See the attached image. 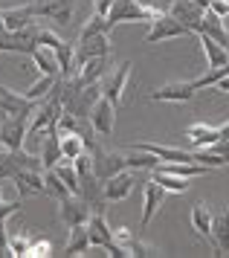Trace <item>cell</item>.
I'll use <instances>...</instances> for the list:
<instances>
[{
	"mask_svg": "<svg viewBox=\"0 0 229 258\" xmlns=\"http://www.w3.org/2000/svg\"><path fill=\"white\" fill-rule=\"evenodd\" d=\"M168 12H171L177 21H183V24H189L192 29H195V26L200 24V18H203V12H206V9H200L195 0H171Z\"/></svg>",
	"mask_w": 229,
	"mask_h": 258,
	"instance_id": "obj_23",
	"label": "cell"
},
{
	"mask_svg": "<svg viewBox=\"0 0 229 258\" xmlns=\"http://www.w3.org/2000/svg\"><path fill=\"white\" fill-rule=\"evenodd\" d=\"M212 221H215V215L209 209L206 203H195L192 206V229H195L200 238H212Z\"/></svg>",
	"mask_w": 229,
	"mask_h": 258,
	"instance_id": "obj_26",
	"label": "cell"
},
{
	"mask_svg": "<svg viewBox=\"0 0 229 258\" xmlns=\"http://www.w3.org/2000/svg\"><path fill=\"white\" fill-rule=\"evenodd\" d=\"M32 241L35 238H29V235H9V246H12V255H21V258H26V249L32 246Z\"/></svg>",
	"mask_w": 229,
	"mask_h": 258,
	"instance_id": "obj_33",
	"label": "cell"
},
{
	"mask_svg": "<svg viewBox=\"0 0 229 258\" xmlns=\"http://www.w3.org/2000/svg\"><path fill=\"white\" fill-rule=\"evenodd\" d=\"M38 18H35V9L32 3L26 0V3H21V6H6L3 9V29L6 32H23L26 26H32Z\"/></svg>",
	"mask_w": 229,
	"mask_h": 258,
	"instance_id": "obj_12",
	"label": "cell"
},
{
	"mask_svg": "<svg viewBox=\"0 0 229 258\" xmlns=\"http://www.w3.org/2000/svg\"><path fill=\"white\" fill-rule=\"evenodd\" d=\"M35 107H38V99H29V96L18 93L12 87H3L0 84V116H23V119H32Z\"/></svg>",
	"mask_w": 229,
	"mask_h": 258,
	"instance_id": "obj_5",
	"label": "cell"
},
{
	"mask_svg": "<svg viewBox=\"0 0 229 258\" xmlns=\"http://www.w3.org/2000/svg\"><path fill=\"white\" fill-rule=\"evenodd\" d=\"M151 177H154L165 191H171V195H183V191H189V180H186V177L168 174V171H160V168H151Z\"/></svg>",
	"mask_w": 229,
	"mask_h": 258,
	"instance_id": "obj_28",
	"label": "cell"
},
{
	"mask_svg": "<svg viewBox=\"0 0 229 258\" xmlns=\"http://www.w3.org/2000/svg\"><path fill=\"white\" fill-rule=\"evenodd\" d=\"M44 183H46V195H52L55 200H64V198L73 195V191L67 188V183L58 177L55 168H44Z\"/></svg>",
	"mask_w": 229,
	"mask_h": 258,
	"instance_id": "obj_30",
	"label": "cell"
},
{
	"mask_svg": "<svg viewBox=\"0 0 229 258\" xmlns=\"http://www.w3.org/2000/svg\"><path fill=\"white\" fill-rule=\"evenodd\" d=\"M61 151H64V160H76L81 154H87V137L81 134H61Z\"/></svg>",
	"mask_w": 229,
	"mask_h": 258,
	"instance_id": "obj_27",
	"label": "cell"
},
{
	"mask_svg": "<svg viewBox=\"0 0 229 258\" xmlns=\"http://www.w3.org/2000/svg\"><path fill=\"white\" fill-rule=\"evenodd\" d=\"M0 140L6 148L21 151L23 142L29 140V119L23 116H0Z\"/></svg>",
	"mask_w": 229,
	"mask_h": 258,
	"instance_id": "obj_9",
	"label": "cell"
},
{
	"mask_svg": "<svg viewBox=\"0 0 229 258\" xmlns=\"http://www.w3.org/2000/svg\"><path fill=\"white\" fill-rule=\"evenodd\" d=\"M209 244H212V249H215V255H223V252H229V212H220V215H215Z\"/></svg>",
	"mask_w": 229,
	"mask_h": 258,
	"instance_id": "obj_22",
	"label": "cell"
},
{
	"mask_svg": "<svg viewBox=\"0 0 229 258\" xmlns=\"http://www.w3.org/2000/svg\"><path fill=\"white\" fill-rule=\"evenodd\" d=\"M58 79H61V76H41V79L32 82L23 93L29 96V99H38V102H41V99H46V96L52 93V87L58 84Z\"/></svg>",
	"mask_w": 229,
	"mask_h": 258,
	"instance_id": "obj_31",
	"label": "cell"
},
{
	"mask_svg": "<svg viewBox=\"0 0 229 258\" xmlns=\"http://www.w3.org/2000/svg\"><path fill=\"white\" fill-rule=\"evenodd\" d=\"M183 35H195V29L183 21H177L171 12L157 15L148 26V35H145V44H162V41H171V38H183Z\"/></svg>",
	"mask_w": 229,
	"mask_h": 258,
	"instance_id": "obj_2",
	"label": "cell"
},
{
	"mask_svg": "<svg viewBox=\"0 0 229 258\" xmlns=\"http://www.w3.org/2000/svg\"><path fill=\"white\" fill-rule=\"evenodd\" d=\"M186 140L195 151H203V148H212L215 142L220 140V125H209V122H195L186 128Z\"/></svg>",
	"mask_w": 229,
	"mask_h": 258,
	"instance_id": "obj_15",
	"label": "cell"
},
{
	"mask_svg": "<svg viewBox=\"0 0 229 258\" xmlns=\"http://www.w3.org/2000/svg\"><path fill=\"white\" fill-rule=\"evenodd\" d=\"M29 58H32L35 70L41 73V76H61V64H58V55L52 47H46V44H38V47L29 52Z\"/></svg>",
	"mask_w": 229,
	"mask_h": 258,
	"instance_id": "obj_20",
	"label": "cell"
},
{
	"mask_svg": "<svg viewBox=\"0 0 229 258\" xmlns=\"http://www.w3.org/2000/svg\"><path fill=\"white\" fill-rule=\"evenodd\" d=\"M197 41H200V49H203V55H206V67H226L229 64V52L223 49V44L220 41H215L212 35H197Z\"/></svg>",
	"mask_w": 229,
	"mask_h": 258,
	"instance_id": "obj_21",
	"label": "cell"
},
{
	"mask_svg": "<svg viewBox=\"0 0 229 258\" xmlns=\"http://www.w3.org/2000/svg\"><path fill=\"white\" fill-rule=\"evenodd\" d=\"M110 6H113V0H93V12H99V15H107Z\"/></svg>",
	"mask_w": 229,
	"mask_h": 258,
	"instance_id": "obj_38",
	"label": "cell"
},
{
	"mask_svg": "<svg viewBox=\"0 0 229 258\" xmlns=\"http://www.w3.org/2000/svg\"><path fill=\"white\" fill-rule=\"evenodd\" d=\"M131 70H134V61H122L113 73H107L102 79V96H107L116 107L122 105V99H125V87H128V79H131Z\"/></svg>",
	"mask_w": 229,
	"mask_h": 258,
	"instance_id": "obj_8",
	"label": "cell"
},
{
	"mask_svg": "<svg viewBox=\"0 0 229 258\" xmlns=\"http://www.w3.org/2000/svg\"><path fill=\"white\" fill-rule=\"evenodd\" d=\"M195 93H197V87L192 82H168L162 87H157L148 99L151 102H192Z\"/></svg>",
	"mask_w": 229,
	"mask_h": 258,
	"instance_id": "obj_14",
	"label": "cell"
},
{
	"mask_svg": "<svg viewBox=\"0 0 229 258\" xmlns=\"http://www.w3.org/2000/svg\"><path fill=\"white\" fill-rule=\"evenodd\" d=\"M21 200H23V198H12V200H3V203H0V221H9L12 215H15V212L21 209Z\"/></svg>",
	"mask_w": 229,
	"mask_h": 258,
	"instance_id": "obj_35",
	"label": "cell"
},
{
	"mask_svg": "<svg viewBox=\"0 0 229 258\" xmlns=\"http://www.w3.org/2000/svg\"><path fill=\"white\" fill-rule=\"evenodd\" d=\"M90 125L99 137H110L116 128V105L107 96H99V102L90 110Z\"/></svg>",
	"mask_w": 229,
	"mask_h": 258,
	"instance_id": "obj_10",
	"label": "cell"
},
{
	"mask_svg": "<svg viewBox=\"0 0 229 258\" xmlns=\"http://www.w3.org/2000/svg\"><path fill=\"white\" fill-rule=\"evenodd\" d=\"M15 186L21 191V198L29 195H46V183H44V168H26L15 174Z\"/></svg>",
	"mask_w": 229,
	"mask_h": 258,
	"instance_id": "obj_19",
	"label": "cell"
},
{
	"mask_svg": "<svg viewBox=\"0 0 229 258\" xmlns=\"http://www.w3.org/2000/svg\"><path fill=\"white\" fill-rule=\"evenodd\" d=\"M26 168H44V160H41V154H26L21 151H6L0 154V183H6V180H15L18 171H26Z\"/></svg>",
	"mask_w": 229,
	"mask_h": 258,
	"instance_id": "obj_4",
	"label": "cell"
},
{
	"mask_svg": "<svg viewBox=\"0 0 229 258\" xmlns=\"http://www.w3.org/2000/svg\"><path fill=\"white\" fill-rule=\"evenodd\" d=\"M197 6H200V9H209V3H212V0H195Z\"/></svg>",
	"mask_w": 229,
	"mask_h": 258,
	"instance_id": "obj_41",
	"label": "cell"
},
{
	"mask_svg": "<svg viewBox=\"0 0 229 258\" xmlns=\"http://www.w3.org/2000/svg\"><path fill=\"white\" fill-rule=\"evenodd\" d=\"M93 35H110V26H107V18L99 12H93L90 18H87V24L81 26L79 32V41H84V38H93Z\"/></svg>",
	"mask_w": 229,
	"mask_h": 258,
	"instance_id": "obj_29",
	"label": "cell"
},
{
	"mask_svg": "<svg viewBox=\"0 0 229 258\" xmlns=\"http://www.w3.org/2000/svg\"><path fill=\"white\" fill-rule=\"evenodd\" d=\"M90 218H93V206L81 195H70V198L58 200V221L64 223L67 229L81 226V223H87Z\"/></svg>",
	"mask_w": 229,
	"mask_h": 258,
	"instance_id": "obj_6",
	"label": "cell"
},
{
	"mask_svg": "<svg viewBox=\"0 0 229 258\" xmlns=\"http://www.w3.org/2000/svg\"><path fill=\"white\" fill-rule=\"evenodd\" d=\"M209 9H212L215 15H220V18H229V0H212Z\"/></svg>",
	"mask_w": 229,
	"mask_h": 258,
	"instance_id": "obj_37",
	"label": "cell"
},
{
	"mask_svg": "<svg viewBox=\"0 0 229 258\" xmlns=\"http://www.w3.org/2000/svg\"><path fill=\"white\" fill-rule=\"evenodd\" d=\"M3 151H6V145H3V140H0V154H3Z\"/></svg>",
	"mask_w": 229,
	"mask_h": 258,
	"instance_id": "obj_44",
	"label": "cell"
},
{
	"mask_svg": "<svg viewBox=\"0 0 229 258\" xmlns=\"http://www.w3.org/2000/svg\"><path fill=\"white\" fill-rule=\"evenodd\" d=\"M220 44H223V49H226V52H229V32H226V38H223Z\"/></svg>",
	"mask_w": 229,
	"mask_h": 258,
	"instance_id": "obj_42",
	"label": "cell"
},
{
	"mask_svg": "<svg viewBox=\"0 0 229 258\" xmlns=\"http://www.w3.org/2000/svg\"><path fill=\"white\" fill-rule=\"evenodd\" d=\"M12 255V246H9V232H6V221H0V258Z\"/></svg>",
	"mask_w": 229,
	"mask_h": 258,
	"instance_id": "obj_36",
	"label": "cell"
},
{
	"mask_svg": "<svg viewBox=\"0 0 229 258\" xmlns=\"http://www.w3.org/2000/svg\"><path fill=\"white\" fill-rule=\"evenodd\" d=\"M46 255H52V244H49V241H41V238H35L32 246L26 249V258H46Z\"/></svg>",
	"mask_w": 229,
	"mask_h": 258,
	"instance_id": "obj_34",
	"label": "cell"
},
{
	"mask_svg": "<svg viewBox=\"0 0 229 258\" xmlns=\"http://www.w3.org/2000/svg\"><path fill=\"white\" fill-rule=\"evenodd\" d=\"M165 195H168V191H165V188H162L154 177H148V180H145V186H142V221H139V226H142V229L154 221V215L160 212Z\"/></svg>",
	"mask_w": 229,
	"mask_h": 258,
	"instance_id": "obj_11",
	"label": "cell"
},
{
	"mask_svg": "<svg viewBox=\"0 0 229 258\" xmlns=\"http://www.w3.org/2000/svg\"><path fill=\"white\" fill-rule=\"evenodd\" d=\"M110 61H113V55H96V58L81 61L79 70H76V79H79L81 84L102 82L104 76H107V67H110Z\"/></svg>",
	"mask_w": 229,
	"mask_h": 258,
	"instance_id": "obj_16",
	"label": "cell"
},
{
	"mask_svg": "<svg viewBox=\"0 0 229 258\" xmlns=\"http://www.w3.org/2000/svg\"><path fill=\"white\" fill-rule=\"evenodd\" d=\"M87 232H90V249H104V255L125 258V249L116 244L113 229L104 221V212H93V218L87 221Z\"/></svg>",
	"mask_w": 229,
	"mask_h": 258,
	"instance_id": "obj_3",
	"label": "cell"
},
{
	"mask_svg": "<svg viewBox=\"0 0 229 258\" xmlns=\"http://www.w3.org/2000/svg\"><path fill=\"white\" fill-rule=\"evenodd\" d=\"M107 18V26L113 29L119 24H151L157 12L148 9V6H142V0H113V6H110V12L104 15Z\"/></svg>",
	"mask_w": 229,
	"mask_h": 258,
	"instance_id": "obj_1",
	"label": "cell"
},
{
	"mask_svg": "<svg viewBox=\"0 0 229 258\" xmlns=\"http://www.w3.org/2000/svg\"><path fill=\"white\" fill-rule=\"evenodd\" d=\"M35 18H49L58 26H67L76 15V0H29Z\"/></svg>",
	"mask_w": 229,
	"mask_h": 258,
	"instance_id": "obj_7",
	"label": "cell"
},
{
	"mask_svg": "<svg viewBox=\"0 0 229 258\" xmlns=\"http://www.w3.org/2000/svg\"><path fill=\"white\" fill-rule=\"evenodd\" d=\"M113 238H116V244L125 249V255H160V252H157V246H151V244H145V241H139V238L131 232L128 226H119V229H113Z\"/></svg>",
	"mask_w": 229,
	"mask_h": 258,
	"instance_id": "obj_18",
	"label": "cell"
},
{
	"mask_svg": "<svg viewBox=\"0 0 229 258\" xmlns=\"http://www.w3.org/2000/svg\"><path fill=\"white\" fill-rule=\"evenodd\" d=\"M212 90H218V93H229V73L220 79L218 84H215V87H212Z\"/></svg>",
	"mask_w": 229,
	"mask_h": 258,
	"instance_id": "obj_39",
	"label": "cell"
},
{
	"mask_svg": "<svg viewBox=\"0 0 229 258\" xmlns=\"http://www.w3.org/2000/svg\"><path fill=\"white\" fill-rule=\"evenodd\" d=\"M226 73H229V64H226V67H206V73H203V76H197V79H192V84H195L197 90H209V87H215Z\"/></svg>",
	"mask_w": 229,
	"mask_h": 258,
	"instance_id": "obj_32",
	"label": "cell"
},
{
	"mask_svg": "<svg viewBox=\"0 0 229 258\" xmlns=\"http://www.w3.org/2000/svg\"><path fill=\"white\" fill-rule=\"evenodd\" d=\"M134 183H137L134 168H125V171L113 174L110 180H104V198H107V203H122L134 191Z\"/></svg>",
	"mask_w": 229,
	"mask_h": 258,
	"instance_id": "obj_13",
	"label": "cell"
},
{
	"mask_svg": "<svg viewBox=\"0 0 229 258\" xmlns=\"http://www.w3.org/2000/svg\"><path fill=\"white\" fill-rule=\"evenodd\" d=\"M96 55H113L110 35H93V38H84V41H76V58H79V64L87 58H96Z\"/></svg>",
	"mask_w": 229,
	"mask_h": 258,
	"instance_id": "obj_17",
	"label": "cell"
},
{
	"mask_svg": "<svg viewBox=\"0 0 229 258\" xmlns=\"http://www.w3.org/2000/svg\"><path fill=\"white\" fill-rule=\"evenodd\" d=\"M0 32H3V9H0Z\"/></svg>",
	"mask_w": 229,
	"mask_h": 258,
	"instance_id": "obj_43",
	"label": "cell"
},
{
	"mask_svg": "<svg viewBox=\"0 0 229 258\" xmlns=\"http://www.w3.org/2000/svg\"><path fill=\"white\" fill-rule=\"evenodd\" d=\"M220 140H229V119L220 125Z\"/></svg>",
	"mask_w": 229,
	"mask_h": 258,
	"instance_id": "obj_40",
	"label": "cell"
},
{
	"mask_svg": "<svg viewBox=\"0 0 229 258\" xmlns=\"http://www.w3.org/2000/svg\"><path fill=\"white\" fill-rule=\"evenodd\" d=\"M87 249H90V232H87V223L73 226V229H70L67 244H64V255H67V258L87 255Z\"/></svg>",
	"mask_w": 229,
	"mask_h": 258,
	"instance_id": "obj_24",
	"label": "cell"
},
{
	"mask_svg": "<svg viewBox=\"0 0 229 258\" xmlns=\"http://www.w3.org/2000/svg\"><path fill=\"white\" fill-rule=\"evenodd\" d=\"M41 160H44V168H55L61 160H64V151H61V134H46L44 142H41Z\"/></svg>",
	"mask_w": 229,
	"mask_h": 258,
	"instance_id": "obj_25",
	"label": "cell"
}]
</instances>
